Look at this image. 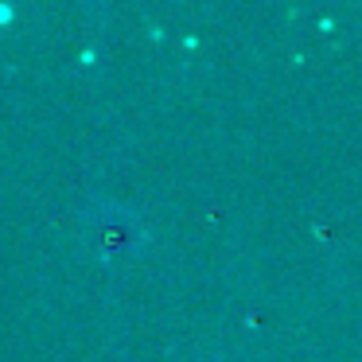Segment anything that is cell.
I'll use <instances>...</instances> for the list:
<instances>
[{"label": "cell", "mask_w": 362, "mask_h": 362, "mask_svg": "<svg viewBox=\"0 0 362 362\" xmlns=\"http://www.w3.org/2000/svg\"><path fill=\"white\" fill-rule=\"evenodd\" d=\"M4 20H12V8H4V4H0V24H4Z\"/></svg>", "instance_id": "cell-1"}]
</instances>
